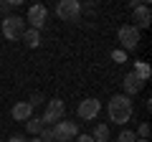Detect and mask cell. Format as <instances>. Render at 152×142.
I'll use <instances>...</instances> for the list:
<instances>
[{
    "mask_svg": "<svg viewBox=\"0 0 152 142\" xmlns=\"http://www.w3.org/2000/svg\"><path fill=\"white\" fill-rule=\"evenodd\" d=\"M56 15L61 20H69V23H76L81 18V3L79 0H61L56 5Z\"/></svg>",
    "mask_w": 152,
    "mask_h": 142,
    "instance_id": "8992f818",
    "label": "cell"
},
{
    "mask_svg": "<svg viewBox=\"0 0 152 142\" xmlns=\"http://www.w3.org/2000/svg\"><path fill=\"white\" fill-rule=\"evenodd\" d=\"M41 102H43V94H33V97L28 99V104H31L33 109H36V104H41Z\"/></svg>",
    "mask_w": 152,
    "mask_h": 142,
    "instance_id": "ffe728a7",
    "label": "cell"
},
{
    "mask_svg": "<svg viewBox=\"0 0 152 142\" xmlns=\"http://www.w3.org/2000/svg\"><path fill=\"white\" fill-rule=\"evenodd\" d=\"M38 137H41V142H53V130H51V127H43Z\"/></svg>",
    "mask_w": 152,
    "mask_h": 142,
    "instance_id": "ac0fdd59",
    "label": "cell"
},
{
    "mask_svg": "<svg viewBox=\"0 0 152 142\" xmlns=\"http://www.w3.org/2000/svg\"><path fill=\"white\" fill-rule=\"evenodd\" d=\"M10 3H0V13H8V15H10Z\"/></svg>",
    "mask_w": 152,
    "mask_h": 142,
    "instance_id": "44dd1931",
    "label": "cell"
},
{
    "mask_svg": "<svg viewBox=\"0 0 152 142\" xmlns=\"http://www.w3.org/2000/svg\"><path fill=\"white\" fill-rule=\"evenodd\" d=\"M112 61H117V64H124V61H127V53H124V51H112Z\"/></svg>",
    "mask_w": 152,
    "mask_h": 142,
    "instance_id": "d6986e66",
    "label": "cell"
},
{
    "mask_svg": "<svg viewBox=\"0 0 152 142\" xmlns=\"http://www.w3.org/2000/svg\"><path fill=\"white\" fill-rule=\"evenodd\" d=\"M26 130L31 132L33 137H38V135H41V130H43V122H41V117H31V119L26 122Z\"/></svg>",
    "mask_w": 152,
    "mask_h": 142,
    "instance_id": "5bb4252c",
    "label": "cell"
},
{
    "mask_svg": "<svg viewBox=\"0 0 152 142\" xmlns=\"http://www.w3.org/2000/svg\"><path fill=\"white\" fill-rule=\"evenodd\" d=\"M51 130H53V140L56 142H71V140L79 137V122L61 119V122H56Z\"/></svg>",
    "mask_w": 152,
    "mask_h": 142,
    "instance_id": "277c9868",
    "label": "cell"
},
{
    "mask_svg": "<svg viewBox=\"0 0 152 142\" xmlns=\"http://www.w3.org/2000/svg\"><path fill=\"white\" fill-rule=\"evenodd\" d=\"M132 13H134V23H132V26H134L137 31H142V28H150L152 13H150V5H147V3H140V5H137Z\"/></svg>",
    "mask_w": 152,
    "mask_h": 142,
    "instance_id": "30bf717a",
    "label": "cell"
},
{
    "mask_svg": "<svg viewBox=\"0 0 152 142\" xmlns=\"http://www.w3.org/2000/svg\"><path fill=\"white\" fill-rule=\"evenodd\" d=\"M28 142H41V137H31V140H28Z\"/></svg>",
    "mask_w": 152,
    "mask_h": 142,
    "instance_id": "cb8c5ba5",
    "label": "cell"
},
{
    "mask_svg": "<svg viewBox=\"0 0 152 142\" xmlns=\"http://www.w3.org/2000/svg\"><path fill=\"white\" fill-rule=\"evenodd\" d=\"M20 41H26L28 48H38V46H41V31H36V28H26V33L20 36Z\"/></svg>",
    "mask_w": 152,
    "mask_h": 142,
    "instance_id": "7c38bea8",
    "label": "cell"
},
{
    "mask_svg": "<svg viewBox=\"0 0 152 142\" xmlns=\"http://www.w3.org/2000/svg\"><path fill=\"white\" fill-rule=\"evenodd\" d=\"M10 114H13L15 122H28L33 117V107L28 102H15V104H13V109H10Z\"/></svg>",
    "mask_w": 152,
    "mask_h": 142,
    "instance_id": "8fae6325",
    "label": "cell"
},
{
    "mask_svg": "<svg viewBox=\"0 0 152 142\" xmlns=\"http://www.w3.org/2000/svg\"><path fill=\"white\" fill-rule=\"evenodd\" d=\"M134 112V104H132L129 97L124 94H114L107 104V114H109V122H117V124H127Z\"/></svg>",
    "mask_w": 152,
    "mask_h": 142,
    "instance_id": "6da1fadb",
    "label": "cell"
},
{
    "mask_svg": "<svg viewBox=\"0 0 152 142\" xmlns=\"http://www.w3.org/2000/svg\"><path fill=\"white\" fill-rule=\"evenodd\" d=\"M64 114H66L64 99H51V102H46V112L41 117V122H43V127H53L56 122L64 119Z\"/></svg>",
    "mask_w": 152,
    "mask_h": 142,
    "instance_id": "7a4b0ae2",
    "label": "cell"
},
{
    "mask_svg": "<svg viewBox=\"0 0 152 142\" xmlns=\"http://www.w3.org/2000/svg\"><path fill=\"white\" fill-rule=\"evenodd\" d=\"M117 41L122 43V51L127 53V51H134L142 38H140V31H137L132 23H127V26H122L119 31H117Z\"/></svg>",
    "mask_w": 152,
    "mask_h": 142,
    "instance_id": "3957f363",
    "label": "cell"
},
{
    "mask_svg": "<svg viewBox=\"0 0 152 142\" xmlns=\"http://www.w3.org/2000/svg\"><path fill=\"white\" fill-rule=\"evenodd\" d=\"M8 142H28V140H26V137H23V135H13L10 140H8Z\"/></svg>",
    "mask_w": 152,
    "mask_h": 142,
    "instance_id": "603a6c76",
    "label": "cell"
},
{
    "mask_svg": "<svg viewBox=\"0 0 152 142\" xmlns=\"http://www.w3.org/2000/svg\"><path fill=\"white\" fill-rule=\"evenodd\" d=\"M46 18H48L46 5H31V8H28V18H26V23H31V28L41 31V28H43V23H46Z\"/></svg>",
    "mask_w": 152,
    "mask_h": 142,
    "instance_id": "9c48e42d",
    "label": "cell"
},
{
    "mask_svg": "<svg viewBox=\"0 0 152 142\" xmlns=\"http://www.w3.org/2000/svg\"><path fill=\"white\" fill-rule=\"evenodd\" d=\"M99 112H102V102L91 97V99H84V102L79 104L76 114H79V119H84V122H91V119H96V117H99Z\"/></svg>",
    "mask_w": 152,
    "mask_h": 142,
    "instance_id": "52a82bcc",
    "label": "cell"
},
{
    "mask_svg": "<svg viewBox=\"0 0 152 142\" xmlns=\"http://www.w3.org/2000/svg\"><path fill=\"white\" fill-rule=\"evenodd\" d=\"M91 140L94 142H107L109 140V124H104V122H102V124H96V127H94V132H91Z\"/></svg>",
    "mask_w": 152,
    "mask_h": 142,
    "instance_id": "4fadbf2b",
    "label": "cell"
},
{
    "mask_svg": "<svg viewBox=\"0 0 152 142\" xmlns=\"http://www.w3.org/2000/svg\"><path fill=\"white\" fill-rule=\"evenodd\" d=\"M122 89H124V97H129V99H132V97H137V94L145 89V81L137 76L134 71H129V74L122 79Z\"/></svg>",
    "mask_w": 152,
    "mask_h": 142,
    "instance_id": "ba28073f",
    "label": "cell"
},
{
    "mask_svg": "<svg viewBox=\"0 0 152 142\" xmlns=\"http://www.w3.org/2000/svg\"><path fill=\"white\" fill-rule=\"evenodd\" d=\"M134 74L142 79V81H147V79H150V66H147V64H137L134 66Z\"/></svg>",
    "mask_w": 152,
    "mask_h": 142,
    "instance_id": "9a60e30c",
    "label": "cell"
},
{
    "mask_svg": "<svg viewBox=\"0 0 152 142\" xmlns=\"http://www.w3.org/2000/svg\"><path fill=\"white\" fill-rule=\"evenodd\" d=\"M134 135H140L137 140H147V137H150V124H147V122H142V124H140V130H137Z\"/></svg>",
    "mask_w": 152,
    "mask_h": 142,
    "instance_id": "e0dca14e",
    "label": "cell"
},
{
    "mask_svg": "<svg viewBox=\"0 0 152 142\" xmlns=\"http://www.w3.org/2000/svg\"><path fill=\"white\" fill-rule=\"evenodd\" d=\"M117 142H137V135L132 130H122L119 137H117Z\"/></svg>",
    "mask_w": 152,
    "mask_h": 142,
    "instance_id": "2e32d148",
    "label": "cell"
},
{
    "mask_svg": "<svg viewBox=\"0 0 152 142\" xmlns=\"http://www.w3.org/2000/svg\"><path fill=\"white\" fill-rule=\"evenodd\" d=\"M137 142H150V140H137Z\"/></svg>",
    "mask_w": 152,
    "mask_h": 142,
    "instance_id": "d4e9b609",
    "label": "cell"
},
{
    "mask_svg": "<svg viewBox=\"0 0 152 142\" xmlns=\"http://www.w3.org/2000/svg\"><path fill=\"white\" fill-rule=\"evenodd\" d=\"M26 33V18H18V15H5L3 18V36L8 41H18Z\"/></svg>",
    "mask_w": 152,
    "mask_h": 142,
    "instance_id": "5b68a950",
    "label": "cell"
},
{
    "mask_svg": "<svg viewBox=\"0 0 152 142\" xmlns=\"http://www.w3.org/2000/svg\"><path fill=\"white\" fill-rule=\"evenodd\" d=\"M76 142H94V140H91V135H79Z\"/></svg>",
    "mask_w": 152,
    "mask_h": 142,
    "instance_id": "7402d4cb",
    "label": "cell"
}]
</instances>
